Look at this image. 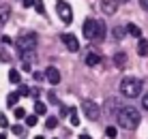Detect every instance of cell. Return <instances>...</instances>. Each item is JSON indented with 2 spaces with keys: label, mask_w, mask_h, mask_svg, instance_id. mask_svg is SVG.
Masks as SVG:
<instances>
[{
  "label": "cell",
  "mask_w": 148,
  "mask_h": 139,
  "mask_svg": "<svg viewBox=\"0 0 148 139\" xmlns=\"http://www.w3.org/2000/svg\"><path fill=\"white\" fill-rule=\"evenodd\" d=\"M116 118H118V124L120 126H125V128H135L137 124H140V120H142V116H140V111L133 109V107H122V109L116 114Z\"/></svg>",
  "instance_id": "cell-1"
},
{
  "label": "cell",
  "mask_w": 148,
  "mask_h": 139,
  "mask_svg": "<svg viewBox=\"0 0 148 139\" xmlns=\"http://www.w3.org/2000/svg\"><path fill=\"white\" fill-rule=\"evenodd\" d=\"M120 92L127 96V99H135V96H140L142 79H137V77H125L122 84H120Z\"/></svg>",
  "instance_id": "cell-2"
},
{
  "label": "cell",
  "mask_w": 148,
  "mask_h": 139,
  "mask_svg": "<svg viewBox=\"0 0 148 139\" xmlns=\"http://www.w3.org/2000/svg\"><path fill=\"white\" fill-rule=\"evenodd\" d=\"M34 45H37V34H34V32H26V34H22V37L15 41V47H17L19 56L32 54V51H34Z\"/></svg>",
  "instance_id": "cell-3"
},
{
  "label": "cell",
  "mask_w": 148,
  "mask_h": 139,
  "mask_svg": "<svg viewBox=\"0 0 148 139\" xmlns=\"http://www.w3.org/2000/svg\"><path fill=\"white\" fill-rule=\"evenodd\" d=\"M82 111H84V116L88 118V120H99V116H101V107L97 105L95 101H88L86 99L84 103H82Z\"/></svg>",
  "instance_id": "cell-4"
},
{
  "label": "cell",
  "mask_w": 148,
  "mask_h": 139,
  "mask_svg": "<svg viewBox=\"0 0 148 139\" xmlns=\"http://www.w3.org/2000/svg\"><path fill=\"white\" fill-rule=\"evenodd\" d=\"M56 11H58L60 19H62L64 24H71V22H73V11H71V7L64 2V0H58V2H56Z\"/></svg>",
  "instance_id": "cell-5"
},
{
  "label": "cell",
  "mask_w": 148,
  "mask_h": 139,
  "mask_svg": "<svg viewBox=\"0 0 148 139\" xmlns=\"http://www.w3.org/2000/svg\"><path fill=\"white\" fill-rule=\"evenodd\" d=\"M45 79H47L52 86H56V84H60L62 77H60V71L56 69V66H47V69H45Z\"/></svg>",
  "instance_id": "cell-6"
},
{
  "label": "cell",
  "mask_w": 148,
  "mask_h": 139,
  "mask_svg": "<svg viewBox=\"0 0 148 139\" xmlns=\"http://www.w3.org/2000/svg\"><path fill=\"white\" fill-rule=\"evenodd\" d=\"M82 30H84V37H86V39H95L97 22H95V19H86V22H84V28H82Z\"/></svg>",
  "instance_id": "cell-7"
},
{
  "label": "cell",
  "mask_w": 148,
  "mask_h": 139,
  "mask_svg": "<svg viewBox=\"0 0 148 139\" xmlns=\"http://www.w3.org/2000/svg\"><path fill=\"white\" fill-rule=\"evenodd\" d=\"M60 39L64 41V45H67V49H69V51H73V54H75V51L79 49V43H77V39H75L73 34H62Z\"/></svg>",
  "instance_id": "cell-8"
},
{
  "label": "cell",
  "mask_w": 148,
  "mask_h": 139,
  "mask_svg": "<svg viewBox=\"0 0 148 139\" xmlns=\"http://www.w3.org/2000/svg\"><path fill=\"white\" fill-rule=\"evenodd\" d=\"M116 9H118V2H116V0H101V11L105 15H114Z\"/></svg>",
  "instance_id": "cell-9"
},
{
  "label": "cell",
  "mask_w": 148,
  "mask_h": 139,
  "mask_svg": "<svg viewBox=\"0 0 148 139\" xmlns=\"http://www.w3.org/2000/svg\"><path fill=\"white\" fill-rule=\"evenodd\" d=\"M9 17H11V7H9V4H2V7H0V26L7 24Z\"/></svg>",
  "instance_id": "cell-10"
},
{
  "label": "cell",
  "mask_w": 148,
  "mask_h": 139,
  "mask_svg": "<svg viewBox=\"0 0 148 139\" xmlns=\"http://www.w3.org/2000/svg\"><path fill=\"white\" fill-rule=\"evenodd\" d=\"M114 64L118 66V69H125L127 66V54L125 51H118V54L114 56Z\"/></svg>",
  "instance_id": "cell-11"
},
{
  "label": "cell",
  "mask_w": 148,
  "mask_h": 139,
  "mask_svg": "<svg viewBox=\"0 0 148 139\" xmlns=\"http://www.w3.org/2000/svg\"><path fill=\"white\" fill-rule=\"evenodd\" d=\"M105 24L103 22H97V32H95V41H103L105 39Z\"/></svg>",
  "instance_id": "cell-12"
},
{
  "label": "cell",
  "mask_w": 148,
  "mask_h": 139,
  "mask_svg": "<svg viewBox=\"0 0 148 139\" xmlns=\"http://www.w3.org/2000/svg\"><path fill=\"white\" fill-rule=\"evenodd\" d=\"M127 32H129L131 37H135V39H140V37H142L140 26H135V24H127Z\"/></svg>",
  "instance_id": "cell-13"
},
{
  "label": "cell",
  "mask_w": 148,
  "mask_h": 139,
  "mask_svg": "<svg viewBox=\"0 0 148 139\" xmlns=\"http://www.w3.org/2000/svg\"><path fill=\"white\" fill-rule=\"evenodd\" d=\"M99 62H101L99 54H88V56H86V64H88V66H97Z\"/></svg>",
  "instance_id": "cell-14"
},
{
  "label": "cell",
  "mask_w": 148,
  "mask_h": 139,
  "mask_svg": "<svg viewBox=\"0 0 148 139\" xmlns=\"http://www.w3.org/2000/svg\"><path fill=\"white\" fill-rule=\"evenodd\" d=\"M137 54L140 56H148V41L146 39H140V43H137Z\"/></svg>",
  "instance_id": "cell-15"
},
{
  "label": "cell",
  "mask_w": 148,
  "mask_h": 139,
  "mask_svg": "<svg viewBox=\"0 0 148 139\" xmlns=\"http://www.w3.org/2000/svg\"><path fill=\"white\" fill-rule=\"evenodd\" d=\"M9 81H11V84H19V81H22V75H19V71H15V69L9 71Z\"/></svg>",
  "instance_id": "cell-16"
},
{
  "label": "cell",
  "mask_w": 148,
  "mask_h": 139,
  "mask_svg": "<svg viewBox=\"0 0 148 139\" xmlns=\"http://www.w3.org/2000/svg\"><path fill=\"white\" fill-rule=\"evenodd\" d=\"M17 101H19V92H11V94L7 96V105L9 107H15V105H17Z\"/></svg>",
  "instance_id": "cell-17"
},
{
  "label": "cell",
  "mask_w": 148,
  "mask_h": 139,
  "mask_svg": "<svg viewBox=\"0 0 148 139\" xmlns=\"http://www.w3.org/2000/svg\"><path fill=\"white\" fill-rule=\"evenodd\" d=\"M45 111H47L45 103H41V101H37V103H34V114H37V116H43Z\"/></svg>",
  "instance_id": "cell-18"
},
{
  "label": "cell",
  "mask_w": 148,
  "mask_h": 139,
  "mask_svg": "<svg viewBox=\"0 0 148 139\" xmlns=\"http://www.w3.org/2000/svg\"><path fill=\"white\" fill-rule=\"evenodd\" d=\"M125 34H127V28H122V26H116V28H114V39L116 41H120Z\"/></svg>",
  "instance_id": "cell-19"
},
{
  "label": "cell",
  "mask_w": 148,
  "mask_h": 139,
  "mask_svg": "<svg viewBox=\"0 0 148 139\" xmlns=\"http://www.w3.org/2000/svg\"><path fill=\"white\" fill-rule=\"evenodd\" d=\"M69 122H71V126H77V124H79V118H77V111H75V109H71V114H69Z\"/></svg>",
  "instance_id": "cell-20"
},
{
  "label": "cell",
  "mask_w": 148,
  "mask_h": 139,
  "mask_svg": "<svg viewBox=\"0 0 148 139\" xmlns=\"http://www.w3.org/2000/svg\"><path fill=\"white\" fill-rule=\"evenodd\" d=\"M56 124H58V118H56V116H47L45 126H47V128H56Z\"/></svg>",
  "instance_id": "cell-21"
},
{
  "label": "cell",
  "mask_w": 148,
  "mask_h": 139,
  "mask_svg": "<svg viewBox=\"0 0 148 139\" xmlns=\"http://www.w3.org/2000/svg\"><path fill=\"white\" fill-rule=\"evenodd\" d=\"M105 135H108L110 139H116V135H118V131H116V126H108V128H105Z\"/></svg>",
  "instance_id": "cell-22"
},
{
  "label": "cell",
  "mask_w": 148,
  "mask_h": 139,
  "mask_svg": "<svg viewBox=\"0 0 148 139\" xmlns=\"http://www.w3.org/2000/svg\"><path fill=\"white\" fill-rule=\"evenodd\" d=\"M26 124H28V126H37V114L26 116Z\"/></svg>",
  "instance_id": "cell-23"
},
{
  "label": "cell",
  "mask_w": 148,
  "mask_h": 139,
  "mask_svg": "<svg viewBox=\"0 0 148 139\" xmlns=\"http://www.w3.org/2000/svg\"><path fill=\"white\" fill-rule=\"evenodd\" d=\"M34 9H37L39 15H45V7H43V2H41V0H37V2H34Z\"/></svg>",
  "instance_id": "cell-24"
},
{
  "label": "cell",
  "mask_w": 148,
  "mask_h": 139,
  "mask_svg": "<svg viewBox=\"0 0 148 139\" xmlns=\"http://www.w3.org/2000/svg\"><path fill=\"white\" fill-rule=\"evenodd\" d=\"M15 118H26V109H22V107H15Z\"/></svg>",
  "instance_id": "cell-25"
},
{
  "label": "cell",
  "mask_w": 148,
  "mask_h": 139,
  "mask_svg": "<svg viewBox=\"0 0 148 139\" xmlns=\"http://www.w3.org/2000/svg\"><path fill=\"white\" fill-rule=\"evenodd\" d=\"M26 94H30V88L24 86V84H19V96H26Z\"/></svg>",
  "instance_id": "cell-26"
},
{
  "label": "cell",
  "mask_w": 148,
  "mask_h": 139,
  "mask_svg": "<svg viewBox=\"0 0 148 139\" xmlns=\"http://www.w3.org/2000/svg\"><path fill=\"white\" fill-rule=\"evenodd\" d=\"M11 131L15 133V135H24V128H22V126H17V124H15V126H11Z\"/></svg>",
  "instance_id": "cell-27"
},
{
  "label": "cell",
  "mask_w": 148,
  "mask_h": 139,
  "mask_svg": "<svg viewBox=\"0 0 148 139\" xmlns=\"http://www.w3.org/2000/svg\"><path fill=\"white\" fill-rule=\"evenodd\" d=\"M0 60H2V62H9V51H0Z\"/></svg>",
  "instance_id": "cell-28"
},
{
  "label": "cell",
  "mask_w": 148,
  "mask_h": 139,
  "mask_svg": "<svg viewBox=\"0 0 148 139\" xmlns=\"http://www.w3.org/2000/svg\"><path fill=\"white\" fill-rule=\"evenodd\" d=\"M47 96H49V103H54V105H58V99H56V94H54V92H47Z\"/></svg>",
  "instance_id": "cell-29"
},
{
  "label": "cell",
  "mask_w": 148,
  "mask_h": 139,
  "mask_svg": "<svg viewBox=\"0 0 148 139\" xmlns=\"http://www.w3.org/2000/svg\"><path fill=\"white\" fill-rule=\"evenodd\" d=\"M34 2H37V0H24V7L30 9V7H34Z\"/></svg>",
  "instance_id": "cell-30"
},
{
  "label": "cell",
  "mask_w": 148,
  "mask_h": 139,
  "mask_svg": "<svg viewBox=\"0 0 148 139\" xmlns=\"http://www.w3.org/2000/svg\"><path fill=\"white\" fill-rule=\"evenodd\" d=\"M7 124H9V122H7V116L0 114V126H7Z\"/></svg>",
  "instance_id": "cell-31"
},
{
  "label": "cell",
  "mask_w": 148,
  "mask_h": 139,
  "mask_svg": "<svg viewBox=\"0 0 148 139\" xmlns=\"http://www.w3.org/2000/svg\"><path fill=\"white\" fill-rule=\"evenodd\" d=\"M32 75H34V79H37V81H41L45 77V73H39V71H37V73H32Z\"/></svg>",
  "instance_id": "cell-32"
},
{
  "label": "cell",
  "mask_w": 148,
  "mask_h": 139,
  "mask_svg": "<svg viewBox=\"0 0 148 139\" xmlns=\"http://www.w3.org/2000/svg\"><path fill=\"white\" fill-rule=\"evenodd\" d=\"M142 105H144V109H148V94H144V99H142Z\"/></svg>",
  "instance_id": "cell-33"
},
{
  "label": "cell",
  "mask_w": 148,
  "mask_h": 139,
  "mask_svg": "<svg viewBox=\"0 0 148 139\" xmlns=\"http://www.w3.org/2000/svg\"><path fill=\"white\" fill-rule=\"evenodd\" d=\"M140 4H142V9H144V11H148V0H140Z\"/></svg>",
  "instance_id": "cell-34"
},
{
  "label": "cell",
  "mask_w": 148,
  "mask_h": 139,
  "mask_svg": "<svg viewBox=\"0 0 148 139\" xmlns=\"http://www.w3.org/2000/svg\"><path fill=\"white\" fill-rule=\"evenodd\" d=\"M79 139H92V137H90V135H86V133H82V135H79Z\"/></svg>",
  "instance_id": "cell-35"
},
{
  "label": "cell",
  "mask_w": 148,
  "mask_h": 139,
  "mask_svg": "<svg viewBox=\"0 0 148 139\" xmlns=\"http://www.w3.org/2000/svg\"><path fill=\"white\" fill-rule=\"evenodd\" d=\"M0 139H7V135H4V133H0Z\"/></svg>",
  "instance_id": "cell-36"
},
{
  "label": "cell",
  "mask_w": 148,
  "mask_h": 139,
  "mask_svg": "<svg viewBox=\"0 0 148 139\" xmlns=\"http://www.w3.org/2000/svg\"><path fill=\"white\" fill-rule=\"evenodd\" d=\"M116 2H118V4H120V2H129V0H116Z\"/></svg>",
  "instance_id": "cell-37"
},
{
  "label": "cell",
  "mask_w": 148,
  "mask_h": 139,
  "mask_svg": "<svg viewBox=\"0 0 148 139\" xmlns=\"http://www.w3.org/2000/svg\"><path fill=\"white\" fill-rule=\"evenodd\" d=\"M34 139H43V135H37V137H34Z\"/></svg>",
  "instance_id": "cell-38"
}]
</instances>
